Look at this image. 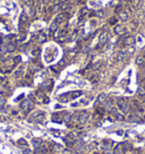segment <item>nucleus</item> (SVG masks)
<instances>
[{
	"mask_svg": "<svg viewBox=\"0 0 145 154\" xmlns=\"http://www.w3.org/2000/svg\"><path fill=\"white\" fill-rule=\"evenodd\" d=\"M120 40L124 42L125 45H127V47H131V45H134L136 43V38L134 37L133 35H125L122 36Z\"/></svg>",
	"mask_w": 145,
	"mask_h": 154,
	"instance_id": "nucleus-1",
	"label": "nucleus"
},
{
	"mask_svg": "<svg viewBox=\"0 0 145 154\" xmlns=\"http://www.w3.org/2000/svg\"><path fill=\"white\" fill-rule=\"evenodd\" d=\"M20 109L24 110L25 112H29V111L33 109V102L31 100H24V101L20 103Z\"/></svg>",
	"mask_w": 145,
	"mask_h": 154,
	"instance_id": "nucleus-2",
	"label": "nucleus"
},
{
	"mask_svg": "<svg viewBox=\"0 0 145 154\" xmlns=\"http://www.w3.org/2000/svg\"><path fill=\"white\" fill-rule=\"evenodd\" d=\"M111 114L115 117V119H117L118 121H124L125 120V116L118 110L117 108H112L111 109Z\"/></svg>",
	"mask_w": 145,
	"mask_h": 154,
	"instance_id": "nucleus-3",
	"label": "nucleus"
},
{
	"mask_svg": "<svg viewBox=\"0 0 145 154\" xmlns=\"http://www.w3.org/2000/svg\"><path fill=\"white\" fill-rule=\"evenodd\" d=\"M88 118H90V112H88V111L84 110V111H82V112H79V116H78V121H79V124L84 125L88 120Z\"/></svg>",
	"mask_w": 145,
	"mask_h": 154,
	"instance_id": "nucleus-4",
	"label": "nucleus"
},
{
	"mask_svg": "<svg viewBox=\"0 0 145 154\" xmlns=\"http://www.w3.org/2000/svg\"><path fill=\"white\" fill-rule=\"evenodd\" d=\"M67 18H68V14L67 13H60V14H58V15L56 16V18H54L53 22H56L58 25H60V24H62L63 22H66Z\"/></svg>",
	"mask_w": 145,
	"mask_h": 154,
	"instance_id": "nucleus-5",
	"label": "nucleus"
},
{
	"mask_svg": "<svg viewBox=\"0 0 145 154\" xmlns=\"http://www.w3.org/2000/svg\"><path fill=\"white\" fill-rule=\"evenodd\" d=\"M109 40V32L104 31L99 36V45H104Z\"/></svg>",
	"mask_w": 145,
	"mask_h": 154,
	"instance_id": "nucleus-6",
	"label": "nucleus"
},
{
	"mask_svg": "<svg viewBox=\"0 0 145 154\" xmlns=\"http://www.w3.org/2000/svg\"><path fill=\"white\" fill-rule=\"evenodd\" d=\"M115 33L117 34V35H120V36H122L124 34H126V32H127V28L124 26V25H116L115 26Z\"/></svg>",
	"mask_w": 145,
	"mask_h": 154,
	"instance_id": "nucleus-7",
	"label": "nucleus"
},
{
	"mask_svg": "<svg viewBox=\"0 0 145 154\" xmlns=\"http://www.w3.org/2000/svg\"><path fill=\"white\" fill-rule=\"evenodd\" d=\"M127 57H128V52L125 51V50H120L117 53V60L122 62V61H125L127 59Z\"/></svg>",
	"mask_w": 145,
	"mask_h": 154,
	"instance_id": "nucleus-8",
	"label": "nucleus"
},
{
	"mask_svg": "<svg viewBox=\"0 0 145 154\" xmlns=\"http://www.w3.org/2000/svg\"><path fill=\"white\" fill-rule=\"evenodd\" d=\"M120 110L122 111V113H125V114H129L131 111V104L129 103L128 101H126V103L124 104V106H122Z\"/></svg>",
	"mask_w": 145,
	"mask_h": 154,
	"instance_id": "nucleus-9",
	"label": "nucleus"
},
{
	"mask_svg": "<svg viewBox=\"0 0 145 154\" xmlns=\"http://www.w3.org/2000/svg\"><path fill=\"white\" fill-rule=\"evenodd\" d=\"M118 18H119L120 20H122V22H125V20L128 19L129 15H128V13H127V10H124V9H122V10L118 14Z\"/></svg>",
	"mask_w": 145,
	"mask_h": 154,
	"instance_id": "nucleus-10",
	"label": "nucleus"
},
{
	"mask_svg": "<svg viewBox=\"0 0 145 154\" xmlns=\"http://www.w3.org/2000/svg\"><path fill=\"white\" fill-rule=\"evenodd\" d=\"M36 41H38L39 43H44L45 41H47V34L43 33V32L39 33L38 36H36Z\"/></svg>",
	"mask_w": 145,
	"mask_h": 154,
	"instance_id": "nucleus-11",
	"label": "nucleus"
},
{
	"mask_svg": "<svg viewBox=\"0 0 145 154\" xmlns=\"http://www.w3.org/2000/svg\"><path fill=\"white\" fill-rule=\"evenodd\" d=\"M63 151V147L61 145H58V144H54L52 145V152L54 154H61V152Z\"/></svg>",
	"mask_w": 145,
	"mask_h": 154,
	"instance_id": "nucleus-12",
	"label": "nucleus"
},
{
	"mask_svg": "<svg viewBox=\"0 0 145 154\" xmlns=\"http://www.w3.org/2000/svg\"><path fill=\"white\" fill-rule=\"evenodd\" d=\"M6 49H7V52H8V53H11V52L16 51V49H17L16 43L11 42V43H9V44H6Z\"/></svg>",
	"mask_w": 145,
	"mask_h": 154,
	"instance_id": "nucleus-13",
	"label": "nucleus"
},
{
	"mask_svg": "<svg viewBox=\"0 0 145 154\" xmlns=\"http://www.w3.org/2000/svg\"><path fill=\"white\" fill-rule=\"evenodd\" d=\"M62 117H63V113H53L52 120L56 122H61L62 121Z\"/></svg>",
	"mask_w": 145,
	"mask_h": 154,
	"instance_id": "nucleus-14",
	"label": "nucleus"
},
{
	"mask_svg": "<svg viewBox=\"0 0 145 154\" xmlns=\"http://www.w3.org/2000/svg\"><path fill=\"white\" fill-rule=\"evenodd\" d=\"M136 65L137 66H145V57L144 56H138L136 58Z\"/></svg>",
	"mask_w": 145,
	"mask_h": 154,
	"instance_id": "nucleus-15",
	"label": "nucleus"
},
{
	"mask_svg": "<svg viewBox=\"0 0 145 154\" xmlns=\"http://www.w3.org/2000/svg\"><path fill=\"white\" fill-rule=\"evenodd\" d=\"M32 143H33V146L35 147V149L39 148V147H41V146H43V142L41 139H39V138L33 139V140H32Z\"/></svg>",
	"mask_w": 145,
	"mask_h": 154,
	"instance_id": "nucleus-16",
	"label": "nucleus"
},
{
	"mask_svg": "<svg viewBox=\"0 0 145 154\" xmlns=\"http://www.w3.org/2000/svg\"><path fill=\"white\" fill-rule=\"evenodd\" d=\"M58 26H59V25L57 24L56 22H52L51 25H50V27H49L50 33H56V32L58 31Z\"/></svg>",
	"mask_w": 145,
	"mask_h": 154,
	"instance_id": "nucleus-17",
	"label": "nucleus"
},
{
	"mask_svg": "<svg viewBox=\"0 0 145 154\" xmlns=\"http://www.w3.org/2000/svg\"><path fill=\"white\" fill-rule=\"evenodd\" d=\"M82 94H83V92H82V91H75V92H71V93H70V99L75 100V99H77L78 96H81Z\"/></svg>",
	"mask_w": 145,
	"mask_h": 154,
	"instance_id": "nucleus-18",
	"label": "nucleus"
},
{
	"mask_svg": "<svg viewBox=\"0 0 145 154\" xmlns=\"http://www.w3.org/2000/svg\"><path fill=\"white\" fill-rule=\"evenodd\" d=\"M111 146H112V142H111V140H104V142L102 143V147H103L105 151L110 148Z\"/></svg>",
	"mask_w": 145,
	"mask_h": 154,
	"instance_id": "nucleus-19",
	"label": "nucleus"
},
{
	"mask_svg": "<svg viewBox=\"0 0 145 154\" xmlns=\"http://www.w3.org/2000/svg\"><path fill=\"white\" fill-rule=\"evenodd\" d=\"M126 101H127V100L124 99V97H119V99L117 100V105H118V108L121 109L122 106H124V104L126 103Z\"/></svg>",
	"mask_w": 145,
	"mask_h": 154,
	"instance_id": "nucleus-20",
	"label": "nucleus"
},
{
	"mask_svg": "<svg viewBox=\"0 0 145 154\" xmlns=\"http://www.w3.org/2000/svg\"><path fill=\"white\" fill-rule=\"evenodd\" d=\"M106 101V95L105 94H100L99 96H97V103H104V102Z\"/></svg>",
	"mask_w": 145,
	"mask_h": 154,
	"instance_id": "nucleus-21",
	"label": "nucleus"
},
{
	"mask_svg": "<svg viewBox=\"0 0 145 154\" xmlns=\"http://www.w3.org/2000/svg\"><path fill=\"white\" fill-rule=\"evenodd\" d=\"M87 13H88V10H87L86 8H83V9H82L81 13H79V22H81V20L83 19V18L85 17L86 15H87Z\"/></svg>",
	"mask_w": 145,
	"mask_h": 154,
	"instance_id": "nucleus-22",
	"label": "nucleus"
},
{
	"mask_svg": "<svg viewBox=\"0 0 145 154\" xmlns=\"http://www.w3.org/2000/svg\"><path fill=\"white\" fill-rule=\"evenodd\" d=\"M70 120H71V114H70V113H63L62 121H65V122H69Z\"/></svg>",
	"mask_w": 145,
	"mask_h": 154,
	"instance_id": "nucleus-23",
	"label": "nucleus"
},
{
	"mask_svg": "<svg viewBox=\"0 0 145 154\" xmlns=\"http://www.w3.org/2000/svg\"><path fill=\"white\" fill-rule=\"evenodd\" d=\"M103 11L102 10H96V11H94V13H92V14H90V16H96V17H103Z\"/></svg>",
	"mask_w": 145,
	"mask_h": 154,
	"instance_id": "nucleus-24",
	"label": "nucleus"
},
{
	"mask_svg": "<svg viewBox=\"0 0 145 154\" xmlns=\"http://www.w3.org/2000/svg\"><path fill=\"white\" fill-rule=\"evenodd\" d=\"M20 60H22V58H20V56H16V57H14V59H13V62H14V66H16V65H18V63L20 62Z\"/></svg>",
	"mask_w": 145,
	"mask_h": 154,
	"instance_id": "nucleus-25",
	"label": "nucleus"
},
{
	"mask_svg": "<svg viewBox=\"0 0 145 154\" xmlns=\"http://www.w3.org/2000/svg\"><path fill=\"white\" fill-rule=\"evenodd\" d=\"M117 23H118V18H116V17H111L110 20H109V24L110 25H116Z\"/></svg>",
	"mask_w": 145,
	"mask_h": 154,
	"instance_id": "nucleus-26",
	"label": "nucleus"
},
{
	"mask_svg": "<svg viewBox=\"0 0 145 154\" xmlns=\"http://www.w3.org/2000/svg\"><path fill=\"white\" fill-rule=\"evenodd\" d=\"M14 76L16 77V78H19L20 76H22V69H17L15 72H14Z\"/></svg>",
	"mask_w": 145,
	"mask_h": 154,
	"instance_id": "nucleus-27",
	"label": "nucleus"
},
{
	"mask_svg": "<svg viewBox=\"0 0 145 154\" xmlns=\"http://www.w3.org/2000/svg\"><path fill=\"white\" fill-rule=\"evenodd\" d=\"M18 145H23V146H27V143L25 139H19L18 140Z\"/></svg>",
	"mask_w": 145,
	"mask_h": 154,
	"instance_id": "nucleus-28",
	"label": "nucleus"
},
{
	"mask_svg": "<svg viewBox=\"0 0 145 154\" xmlns=\"http://www.w3.org/2000/svg\"><path fill=\"white\" fill-rule=\"evenodd\" d=\"M121 10H122V6H121V5H119V6H117V7L115 8V11H116L117 14H119Z\"/></svg>",
	"mask_w": 145,
	"mask_h": 154,
	"instance_id": "nucleus-29",
	"label": "nucleus"
},
{
	"mask_svg": "<svg viewBox=\"0 0 145 154\" xmlns=\"http://www.w3.org/2000/svg\"><path fill=\"white\" fill-rule=\"evenodd\" d=\"M61 154H72V152L69 148H63V151L61 152Z\"/></svg>",
	"mask_w": 145,
	"mask_h": 154,
	"instance_id": "nucleus-30",
	"label": "nucleus"
},
{
	"mask_svg": "<svg viewBox=\"0 0 145 154\" xmlns=\"http://www.w3.org/2000/svg\"><path fill=\"white\" fill-rule=\"evenodd\" d=\"M65 2V0H53V5H61Z\"/></svg>",
	"mask_w": 145,
	"mask_h": 154,
	"instance_id": "nucleus-31",
	"label": "nucleus"
},
{
	"mask_svg": "<svg viewBox=\"0 0 145 154\" xmlns=\"http://www.w3.org/2000/svg\"><path fill=\"white\" fill-rule=\"evenodd\" d=\"M100 67H101V63L97 62V63H95V66H93V69H94V70H97Z\"/></svg>",
	"mask_w": 145,
	"mask_h": 154,
	"instance_id": "nucleus-32",
	"label": "nucleus"
},
{
	"mask_svg": "<svg viewBox=\"0 0 145 154\" xmlns=\"http://www.w3.org/2000/svg\"><path fill=\"white\" fill-rule=\"evenodd\" d=\"M23 154H32V151L29 148H25L24 151H23Z\"/></svg>",
	"mask_w": 145,
	"mask_h": 154,
	"instance_id": "nucleus-33",
	"label": "nucleus"
},
{
	"mask_svg": "<svg viewBox=\"0 0 145 154\" xmlns=\"http://www.w3.org/2000/svg\"><path fill=\"white\" fill-rule=\"evenodd\" d=\"M104 154H113V152H111V151H109V149H106V151L104 152Z\"/></svg>",
	"mask_w": 145,
	"mask_h": 154,
	"instance_id": "nucleus-34",
	"label": "nucleus"
},
{
	"mask_svg": "<svg viewBox=\"0 0 145 154\" xmlns=\"http://www.w3.org/2000/svg\"><path fill=\"white\" fill-rule=\"evenodd\" d=\"M143 90H144V91H145V81H144V82H143Z\"/></svg>",
	"mask_w": 145,
	"mask_h": 154,
	"instance_id": "nucleus-35",
	"label": "nucleus"
},
{
	"mask_svg": "<svg viewBox=\"0 0 145 154\" xmlns=\"http://www.w3.org/2000/svg\"><path fill=\"white\" fill-rule=\"evenodd\" d=\"M117 133H118V134H119V135H122V134H121V133H122V130H118V131H117Z\"/></svg>",
	"mask_w": 145,
	"mask_h": 154,
	"instance_id": "nucleus-36",
	"label": "nucleus"
}]
</instances>
